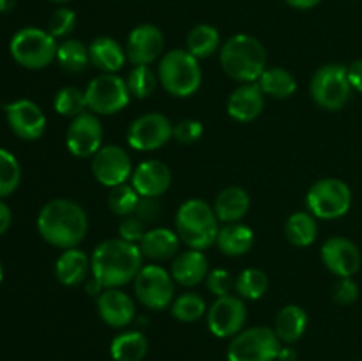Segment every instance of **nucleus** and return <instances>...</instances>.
I'll return each mask as SVG.
<instances>
[{
	"label": "nucleus",
	"instance_id": "nucleus-1",
	"mask_svg": "<svg viewBox=\"0 0 362 361\" xmlns=\"http://www.w3.org/2000/svg\"><path fill=\"white\" fill-rule=\"evenodd\" d=\"M141 268L144 253L140 246L120 237L105 239L90 255L92 276L105 289H120L126 283L134 282Z\"/></svg>",
	"mask_w": 362,
	"mask_h": 361
},
{
	"label": "nucleus",
	"instance_id": "nucleus-2",
	"mask_svg": "<svg viewBox=\"0 0 362 361\" xmlns=\"http://www.w3.org/2000/svg\"><path fill=\"white\" fill-rule=\"evenodd\" d=\"M37 230L52 246L62 250L76 248L87 236V212L74 200L55 198L39 211Z\"/></svg>",
	"mask_w": 362,
	"mask_h": 361
},
{
	"label": "nucleus",
	"instance_id": "nucleus-3",
	"mask_svg": "<svg viewBox=\"0 0 362 361\" xmlns=\"http://www.w3.org/2000/svg\"><path fill=\"white\" fill-rule=\"evenodd\" d=\"M219 62L232 80L255 84L267 69V50L253 35L237 34L221 46Z\"/></svg>",
	"mask_w": 362,
	"mask_h": 361
},
{
	"label": "nucleus",
	"instance_id": "nucleus-4",
	"mask_svg": "<svg viewBox=\"0 0 362 361\" xmlns=\"http://www.w3.org/2000/svg\"><path fill=\"white\" fill-rule=\"evenodd\" d=\"M175 232L187 248L207 250L218 241L219 219L214 207L200 198L184 202L175 214Z\"/></svg>",
	"mask_w": 362,
	"mask_h": 361
},
{
	"label": "nucleus",
	"instance_id": "nucleus-5",
	"mask_svg": "<svg viewBox=\"0 0 362 361\" xmlns=\"http://www.w3.org/2000/svg\"><path fill=\"white\" fill-rule=\"evenodd\" d=\"M158 80L168 94L175 98H189L202 85L200 62L187 50H170L161 57Z\"/></svg>",
	"mask_w": 362,
	"mask_h": 361
},
{
	"label": "nucleus",
	"instance_id": "nucleus-6",
	"mask_svg": "<svg viewBox=\"0 0 362 361\" xmlns=\"http://www.w3.org/2000/svg\"><path fill=\"white\" fill-rule=\"evenodd\" d=\"M11 55L27 69H45L57 59V39L48 30L27 27L18 30L11 39Z\"/></svg>",
	"mask_w": 362,
	"mask_h": 361
},
{
	"label": "nucleus",
	"instance_id": "nucleus-7",
	"mask_svg": "<svg viewBox=\"0 0 362 361\" xmlns=\"http://www.w3.org/2000/svg\"><path fill=\"white\" fill-rule=\"evenodd\" d=\"M311 96L320 108L338 112L350 101L352 85L343 64H325L311 78Z\"/></svg>",
	"mask_w": 362,
	"mask_h": 361
},
{
	"label": "nucleus",
	"instance_id": "nucleus-8",
	"mask_svg": "<svg viewBox=\"0 0 362 361\" xmlns=\"http://www.w3.org/2000/svg\"><path fill=\"white\" fill-rule=\"evenodd\" d=\"M352 205V191L341 179L327 177L310 188L306 195V207L315 218L336 219L349 212Z\"/></svg>",
	"mask_w": 362,
	"mask_h": 361
},
{
	"label": "nucleus",
	"instance_id": "nucleus-9",
	"mask_svg": "<svg viewBox=\"0 0 362 361\" xmlns=\"http://www.w3.org/2000/svg\"><path fill=\"white\" fill-rule=\"evenodd\" d=\"M281 340L274 329L265 326L244 329L232 338L228 345V361H276Z\"/></svg>",
	"mask_w": 362,
	"mask_h": 361
},
{
	"label": "nucleus",
	"instance_id": "nucleus-10",
	"mask_svg": "<svg viewBox=\"0 0 362 361\" xmlns=\"http://www.w3.org/2000/svg\"><path fill=\"white\" fill-rule=\"evenodd\" d=\"M87 108L95 115H113L126 108L131 101L126 80L119 74L101 73L85 88Z\"/></svg>",
	"mask_w": 362,
	"mask_h": 361
},
{
	"label": "nucleus",
	"instance_id": "nucleus-11",
	"mask_svg": "<svg viewBox=\"0 0 362 361\" xmlns=\"http://www.w3.org/2000/svg\"><path fill=\"white\" fill-rule=\"evenodd\" d=\"M136 299L151 310H165L173 303L175 282L161 265H144L134 278Z\"/></svg>",
	"mask_w": 362,
	"mask_h": 361
},
{
	"label": "nucleus",
	"instance_id": "nucleus-12",
	"mask_svg": "<svg viewBox=\"0 0 362 361\" xmlns=\"http://www.w3.org/2000/svg\"><path fill=\"white\" fill-rule=\"evenodd\" d=\"M173 138V126L163 113L152 112L138 117L127 130V144L134 151H156Z\"/></svg>",
	"mask_w": 362,
	"mask_h": 361
},
{
	"label": "nucleus",
	"instance_id": "nucleus-13",
	"mask_svg": "<svg viewBox=\"0 0 362 361\" xmlns=\"http://www.w3.org/2000/svg\"><path fill=\"white\" fill-rule=\"evenodd\" d=\"M247 319V308L243 297L223 296L211 304L207 311V326L218 338H230L243 331Z\"/></svg>",
	"mask_w": 362,
	"mask_h": 361
},
{
	"label": "nucleus",
	"instance_id": "nucleus-14",
	"mask_svg": "<svg viewBox=\"0 0 362 361\" xmlns=\"http://www.w3.org/2000/svg\"><path fill=\"white\" fill-rule=\"evenodd\" d=\"M92 176L98 183L106 188H115L126 184L133 176L131 158L119 145H105L92 156Z\"/></svg>",
	"mask_w": 362,
	"mask_h": 361
},
{
	"label": "nucleus",
	"instance_id": "nucleus-15",
	"mask_svg": "<svg viewBox=\"0 0 362 361\" xmlns=\"http://www.w3.org/2000/svg\"><path fill=\"white\" fill-rule=\"evenodd\" d=\"M103 124L92 112L74 117L67 127L66 145L76 158H92L103 147Z\"/></svg>",
	"mask_w": 362,
	"mask_h": 361
},
{
	"label": "nucleus",
	"instance_id": "nucleus-16",
	"mask_svg": "<svg viewBox=\"0 0 362 361\" xmlns=\"http://www.w3.org/2000/svg\"><path fill=\"white\" fill-rule=\"evenodd\" d=\"M165 50V35L156 25L141 23L129 32L126 55L133 66H151Z\"/></svg>",
	"mask_w": 362,
	"mask_h": 361
},
{
	"label": "nucleus",
	"instance_id": "nucleus-17",
	"mask_svg": "<svg viewBox=\"0 0 362 361\" xmlns=\"http://www.w3.org/2000/svg\"><path fill=\"white\" fill-rule=\"evenodd\" d=\"M11 130L21 140H37L46 131V115L30 99H16L4 106Z\"/></svg>",
	"mask_w": 362,
	"mask_h": 361
},
{
	"label": "nucleus",
	"instance_id": "nucleus-18",
	"mask_svg": "<svg viewBox=\"0 0 362 361\" xmlns=\"http://www.w3.org/2000/svg\"><path fill=\"white\" fill-rule=\"evenodd\" d=\"M322 260L332 275L352 278L361 268V251L346 237L334 236L329 237L322 246Z\"/></svg>",
	"mask_w": 362,
	"mask_h": 361
},
{
	"label": "nucleus",
	"instance_id": "nucleus-19",
	"mask_svg": "<svg viewBox=\"0 0 362 361\" xmlns=\"http://www.w3.org/2000/svg\"><path fill=\"white\" fill-rule=\"evenodd\" d=\"M172 184V172L168 165L159 159H145L131 176V186L140 197L159 198Z\"/></svg>",
	"mask_w": 362,
	"mask_h": 361
},
{
	"label": "nucleus",
	"instance_id": "nucleus-20",
	"mask_svg": "<svg viewBox=\"0 0 362 361\" xmlns=\"http://www.w3.org/2000/svg\"><path fill=\"white\" fill-rule=\"evenodd\" d=\"M95 299L99 317L112 328H126L136 317L134 301L120 289H105Z\"/></svg>",
	"mask_w": 362,
	"mask_h": 361
},
{
	"label": "nucleus",
	"instance_id": "nucleus-21",
	"mask_svg": "<svg viewBox=\"0 0 362 361\" xmlns=\"http://www.w3.org/2000/svg\"><path fill=\"white\" fill-rule=\"evenodd\" d=\"M265 106V94L258 84H240L230 94L226 112L237 122H251L257 119Z\"/></svg>",
	"mask_w": 362,
	"mask_h": 361
},
{
	"label": "nucleus",
	"instance_id": "nucleus-22",
	"mask_svg": "<svg viewBox=\"0 0 362 361\" xmlns=\"http://www.w3.org/2000/svg\"><path fill=\"white\" fill-rule=\"evenodd\" d=\"M209 258L202 250H189L177 253L170 268L173 282L182 287H194L204 282L209 275Z\"/></svg>",
	"mask_w": 362,
	"mask_h": 361
},
{
	"label": "nucleus",
	"instance_id": "nucleus-23",
	"mask_svg": "<svg viewBox=\"0 0 362 361\" xmlns=\"http://www.w3.org/2000/svg\"><path fill=\"white\" fill-rule=\"evenodd\" d=\"M90 269V257L80 248H69L60 253L55 262V276L62 285L78 287L88 280Z\"/></svg>",
	"mask_w": 362,
	"mask_h": 361
},
{
	"label": "nucleus",
	"instance_id": "nucleus-24",
	"mask_svg": "<svg viewBox=\"0 0 362 361\" xmlns=\"http://www.w3.org/2000/svg\"><path fill=\"white\" fill-rule=\"evenodd\" d=\"M88 55H90V64H94L98 69L113 74L122 69L127 59L126 48L117 39L108 38V35L95 38L88 45Z\"/></svg>",
	"mask_w": 362,
	"mask_h": 361
},
{
	"label": "nucleus",
	"instance_id": "nucleus-25",
	"mask_svg": "<svg viewBox=\"0 0 362 361\" xmlns=\"http://www.w3.org/2000/svg\"><path fill=\"white\" fill-rule=\"evenodd\" d=\"M180 243L182 241H180L179 234L165 229V227H158V229L147 230L138 246H140L141 253L152 260H168L179 253Z\"/></svg>",
	"mask_w": 362,
	"mask_h": 361
},
{
	"label": "nucleus",
	"instance_id": "nucleus-26",
	"mask_svg": "<svg viewBox=\"0 0 362 361\" xmlns=\"http://www.w3.org/2000/svg\"><path fill=\"white\" fill-rule=\"evenodd\" d=\"M250 195L246 190L239 186L225 188L216 197L214 211L219 222L223 223H239L250 211Z\"/></svg>",
	"mask_w": 362,
	"mask_h": 361
},
{
	"label": "nucleus",
	"instance_id": "nucleus-27",
	"mask_svg": "<svg viewBox=\"0 0 362 361\" xmlns=\"http://www.w3.org/2000/svg\"><path fill=\"white\" fill-rule=\"evenodd\" d=\"M216 244L219 251L228 257H243L253 248L255 232L243 223H226L225 227H219Z\"/></svg>",
	"mask_w": 362,
	"mask_h": 361
},
{
	"label": "nucleus",
	"instance_id": "nucleus-28",
	"mask_svg": "<svg viewBox=\"0 0 362 361\" xmlns=\"http://www.w3.org/2000/svg\"><path fill=\"white\" fill-rule=\"evenodd\" d=\"M308 314L299 304H286L278 311L274 321V333L283 343H296L308 328Z\"/></svg>",
	"mask_w": 362,
	"mask_h": 361
},
{
	"label": "nucleus",
	"instance_id": "nucleus-29",
	"mask_svg": "<svg viewBox=\"0 0 362 361\" xmlns=\"http://www.w3.org/2000/svg\"><path fill=\"white\" fill-rule=\"evenodd\" d=\"M257 84L265 96L274 99H286L297 91L296 76L285 67H267Z\"/></svg>",
	"mask_w": 362,
	"mask_h": 361
},
{
	"label": "nucleus",
	"instance_id": "nucleus-30",
	"mask_svg": "<svg viewBox=\"0 0 362 361\" xmlns=\"http://www.w3.org/2000/svg\"><path fill=\"white\" fill-rule=\"evenodd\" d=\"M318 234V225L315 216L310 211H297L286 219L285 236L293 246L306 248L315 243Z\"/></svg>",
	"mask_w": 362,
	"mask_h": 361
},
{
	"label": "nucleus",
	"instance_id": "nucleus-31",
	"mask_svg": "<svg viewBox=\"0 0 362 361\" xmlns=\"http://www.w3.org/2000/svg\"><path fill=\"white\" fill-rule=\"evenodd\" d=\"M147 350L148 342L141 331L120 333L110 345V354L115 361H141Z\"/></svg>",
	"mask_w": 362,
	"mask_h": 361
},
{
	"label": "nucleus",
	"instance_id": "nucleus-32",
	"mask_svg": "<svg viewBox=\"0 0 362 361\" xmlns=\"http://www.w3.org/2000/svg\"><path fill=\"white\" fill-rule=\"evenodd\" d=\"M219 45H221V35H219L218 28L207 23L193 27L186 38V50L198 60L214 55L218 50H221Z\"/></svg>",
	"mask_w": 362,
	"mask_h": 361
},
{
	"label": "nucleus",
	"instance_id": "nucleus-33",
	"mask_svg": "<svg viewBox=\"0 0 362 361\" xmlns=\"http://www.w3.org/2000/svg\"><path fill=\"white\" fill-rule=\"evenodd\" d=\"M57 62L67 73H83L90 64L88 46H85L78 39H66L64 42H60L59 50H57Z\"/></svg>",
	"mask_w": 362,
	"mask_h": 361
},
{
	"label": "nucleus",
	"instance_id": "nucleus-34",
	"mask_svg": "<svg viewBox=\"0 0 362 361\" xmlns=\"http://www.w3.org/2000/svg\"><path fill=\"white\" fill-rule=\"evenodd\" d=\"M235 290L243 299H260L269 290V276L258 268L244 269L235 278Z\"/></svg>",
	"mask_w": 362,
	"mask_h": 361
},
{
	"label": "nucleus",
	"instance_id": "nucleus-35",
	"mask_svg": "<svg viewBox=\"0 0 362 361\" xmlns=\"http://www.w3.org/2000/svg\"><path fill=\"white\" fill-rule=\"evenodd\" d=\"M170 310H172L173 319H177L179 322H194L204 317V314L207 311V303L200 294L184 292L173 299Z\"/></svg>",
	"mask_w": 362,
	"mask_h": 361
},
{
	"label": "nucleus",
	"instance_id": "nucleus-36",
	"mask_svg": "<svg viewBox=\"0 0 362 361\" xmlns=\"http://www.w3.org/2000/svg\"><path fill=\"white\" fill-rule=\"evenodd\" d=\"M53 106H55V112L60 113L64 117H78L81 113L87 112V99H85V92L80 91L78 87H62L55 94L53 99Z\"/></svg>",
	"mask_w": 362,
	"mask_h": 361
},
{
	"label": "nucleus",
	"instance_id": "nucleus-37",
	"mask_svg": "<svg viewBox=\"0 0 362 361\" xmlns=\"http://www.w3.org/2000/svg\"><path fill=\"white\" fill-rule=\"evenodd\" d=\"M158 74L151 69V66H134L126 78V85L133 98L145 99L156 91Z\"/></svg>",
	"mask_w": 362,
	"mask_h": 361
},
{
	"label": "nucleus",
	"instance_id": "nucleus-38",
	"mask_svg": "<svg viewBox=\"0 0 362 361\" xmlns=\"http://www.w3.org/2000/svg\"><path fill=\"white\" fill-rule=\"evenodd\" d=\"M20 163L7 149L0 147V198L13 195L20 186Z\"/></svg>",
	"mask_w": 362,
	"mask_h": 361
},
{
	"label": "nucleus",
	"instance_id": "nucleus-39",
	"mask_svg": "<svg viewBox=\"0 0 362 361\" xmlns=\"http://www.w3.org/2000/svg\"><path fill=\"white\" fill-rule=\"evenodd\" d=\"M138 202H140V195L136 193V190L131 184H120V186L110 188L108 207L113 214L122 216V218L134 214Z\"/></svg>",
	"mask_w": 362,
	"mask_h": 361
},
{
	"label": "nucleus",
	"instance_id": "nucleus-40",
	"mask_svg": "<svg viewBox=\"0 0 362 361\" xmlns=\"http://www.w3.org/2000/svg\"><path fill=\"white\" fill-rule=\"evenodd\" d=\"M76 27V13L69 7H59L55 13L49 16L48 32L55 39L67 38Z\"/></svg>",
	"mask_w": 362,
	"mask_h": 361
},
{
	"label": "nucleus",
	"instance_id": "nucleus-41",
	"mask_svg": "<svg viewBox=\"0 0 362 361\" xmlns=\"http://www.w3.org/2000/svg\"><path fill=\"white\" fill-rule=\"evenodd\" d=\"M205 282H207V289L211 290L216 297L228 296V294L232 292V289H235V278H233L226 269L221 268L211 269L207 278H205Z\"/></svg>",
	"mask_w": 362,
	"mask_h": 361
},
{
	"label": "nucleus",
	"instance_id": "nucleus-42",
	"mask_svg": "<svg viewBox=\"0 0 362 361\" xmlns=\"http://www.w3.org/2000/svg\"><path fill=\"white\" fill-rule=\"evenodd\" d=\"M202 134H204V124L197 119H184L173 126V138L179 144H194L200 140Z\"/></svg>",
	"mask_w": 362,
	"mask_h": 361
},
{
	"label": "nucleus",
	"instance_id": "nucleus-43",
	"mask_svg": "<svg viewBox=\"0 0 362 361\" xmlns=\"http://www.w3.org/2000/svg\"><path fill=\"white\" fill-rule=\"evenodd\" d=\"M145 225H147V223H144L134 214L124 216L122 222H120L119 225V237L120 239L127 241V243L140 244L141 239H144V236L147 234Z\"/></svg>",
	"mask_w": 362,
	"mask_h": 361
},
{
	"label": "nucleus",
	"instance_id": "nucleus-44",
	"mask_svg": "<svg viewBox=\"0 0 362 361\" xmlns=\"http://www.w3.org/2000/svg\"><path fill=\"white\" fill-rule=\"evenodd\" d=\"M332 297H334L336 303L343 304V306L352 304L359 297V287L352 278H339L336 282L334 290H332Z\"/></svg>",
	"mask_w": 362,
	"mask_h": 361
},
{
	"label": "nucleus",
	"instance_id": "nucleus-45",
	"mask_svg": "<svg viewBox=\"0 0 362 361\" xmlns=\"http://www.w3.org/2000/svg\"><path fill=\"white\" fill-rule=\"evenodd\" d=\"M134 216L140 218L144 223L156 222L161 216V204L158 198L152 197H140L136 209H134Z\"/></svg>",
	"mask_w": 362,
	"mask_h": 361
},
{
	"label": "nucleus",
	"instance_id": "nucleus-46",
	"mask_svg": "<svg viewBox=\"0 0 362 361\" xmlns=\"http://www.w3.org/2000/svg\"><path fill=\"white\" fill-rule=\"evenodd\" d=\"M346 71H349V81L352 88L362 92V60H356L352 66L346 67Z\"/></svg>",
	"mask_w": 362,
	"mask_h": 361
},
{
	"label": "nucleus",
	"instance_id": "nucleus-47",
	"mask_svg": "<svg viewBox=\"0 0 362 361\" xmlns=\"http://www.w3.org/2000/svg\"><path fill=\"white\" fill-rule=\"evenodd\" d=\"M11 222H13V214H11V209L7 207V204H4L0 200V236L6 234L9 230Z\"/></svg>",
	"mask_w": 362,
	"mask_h": 361
},
{
	"label": "nucleus",
	"instance_id": "nucleus-48",
	"mask_svg": "<svg viewBox=\"0 0 362 361\" xmlns=\"http://www.w3.org/2000/svg\"><path fill=\"white\" fill-rule=\"evenodd\" d=\"M322 0H286V4H288L290 7H293V9H313V7H317L318 4H320Z\"/></svg>",
	"mask_w": 362,
	"mask_h": 361
},
{
	"label": "nucleus",
	"instance_id": "nucleus-49",
	"mask_svg": "<svg viewBox=\"0 0 362 361\" xmlns=\"http://www.w3.org/2000/svg\"><path fill=\"white\" fill-rule=\"evenodd\" d=\"M83 285H85V290H87V294H90V296H94V297H98L99 294L105 290V287H103L101 283L94 278V276H92V278H88Z\"/></svg>",
	"mask_w": 362,
	"mask_h": 361
},
{
	"label": "nucleus",
	"instance_id": "nucleus-50",
	"mask_svg": "<svg viewBox=\"0 0 362 361\" xmlns=\"http://www.w3.org/2000/svg\"><path fill=\"white\" fill-rule=\"evenodd\" d=\"M297 360V353L292 349V347H281L278 354V361H296Z\"/></svg>",
	"mask_w": 362,
	"mask_h": 361
},
{
	"label": "nucleus",
	"instance_id": "nucleus-51",
	"mask_svg": "<svg viewBox=\"0 0 362 361\" xmlns=\"http://www.w3.org/2000/svg\"><path fill=\"white\" fill-rule=\"evenodd\" d=\"M16 7V0H0V13H11Z\"/></svg>",
	"mask_w": 362,
	"mask_h": 361
},
{
	"label": "nucleus",
	"instance_id": "nucleus-52",
	"mask_svg": "<svg viewBox=\"0 0 362 361\" xmlns=\"http://www.w3.org/2000/svg\"><path fill=\"white\" fill-rule=\"evenodd\" d=\"M4 280V268H2V262H0V283H2Z\"/></svg>",
	"mask_w": 362,
	"mask_h": 361
},
{
	"label": "nucleus",
	"instance_id": "nucleus-53",
	"mask_svg": "<svg viewBox=\"0 0 362 361\" xmlns=\"http://www.w3.org/2000/svg\"><path fill=\"white\" fill-rule=\"evenodd\" d=\"M49 2H55V4H64V2H71V0H49Z\"/></svg>",
	"mask_w": 362,
	"mask_h": 361
},
{
	"label": "nucleus",
	"instance_id": "nucleus-54",
	"mask_svg": "<svg viewBox=\"0 0 362 361\" xmlns=\"http://www.w3.org/2000/svg\"><path fill=\"white\" fill-rule=\"evenodd\" d=\"M361 361H362V360H361Z\"/></svg>",
	"mask_w": 362,
	"mask_h": 361
}]
</instances>
